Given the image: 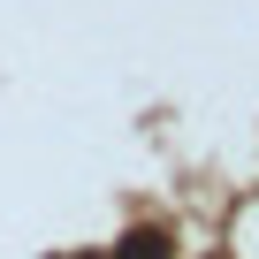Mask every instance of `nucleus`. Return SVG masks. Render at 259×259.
<instances>
[{"label":"nucleus","instance_id":"nucleus-1","mask_svg":"<svg viewBox=\"0 0 259 259\" xmlns=\"http://www.w3.org/2000/svg\"><path fill=\"white\" fill-rule=\"evenodd\" d=\"M114 259H168V229H130Z\"/></svg>","mask_w":259,"mask_h":259},{"label":"nucleus","instance_id":"nucleus-2","mask_svg":"<svg viewBox=\"0 0 259 259\" xmlns=\"http://www.w3.org/2000/svg\"><path fill=\"white\" fill-rule=\"evenodd\" d=\"M84 259H99V251H84Z\"/></svg>","mask_w":259,"mask_h":259}]
</instances>
